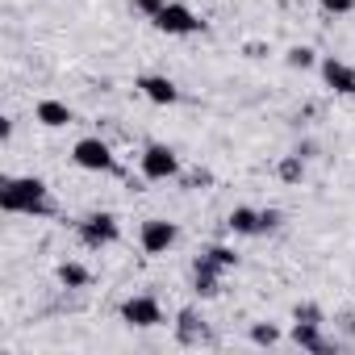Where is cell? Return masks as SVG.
Segmentation results:
<instances>
[{"label": "cell", "instance_id": "obj_1", "mask_svg": "<svg viewBox=\"0 0 355 355\" xmlns=\"http://www.w3.org/2000/svg\"><path fill=\"white\" fill-rule=\"evenodd\" d=\"M0 209L26 214V218H55V197L38 175H5L0 184Z\"/></svg>", "mask_w": 355, "mask_h": 355}, {"label": "cell", "instance_id": "obj_2", "mask_svg": "<svg viewBox=\"0 0 355 355\" xmlns=\"http://www.w3.org/2000/svg\"><path fill=\"white\" fill-rule=\"evenodd\" d=\"M138 171H142V180H150V184L175 180V175H180V155H175L167 142H150L138 155Z\"/></svg>", "mask_w": 355, "mask_h": 355}, {"label": "cell", "instance_id": "obj_3", "mask_svg": "<svg viewBox=\"0 0 355 355\" xmlns=\"http://www.w3.org/2000/svg\"><path fill=\"white\" fill-rule=\"evenodd\" d=\"M71 163H76L80 171H96V175H117V171H121L117 159H113V146H109L105 138H80V142L71 146Z\"/></svg>", "mask_w": 355, "mask_h": 355}, {"label": "cell", "instance_id": "obj_4", "mask_svg": "<svg viewBox=\"0 0 355 355\" xmlns=\"http://www.w3.org/2000/svg\"><path fill=\"white\" fill-rule=\"evenodd\" d=\"M76 234H80V243L84 247H92V251H101V247H113L117 239H121V222L113 218V214H88V218H80L76 222Z\"/></svg>", "mask_w": 355, "mask_h": 355}, {"label": "cell", "instance_id": "obj_5", "mask_svg": "<svg viewBox=\"0 0 355 355\" xmlns=\"http://www.w3.org/2000/svg\"><path fill=\"white\" fill-rule=\"evenodd\" d=\"M159 34H167V38H189V34H201L205 30V21L189 9V5H175V0H167L163 5V13L150 21Z\"/></svg>", "mask_w": 355, "mask_h": 355}, {"label": "cell", "instance_id": "obj_6", "mask_svg": "<svg viewBox=\"0 0 355 355\" xmlns=\"http://www.w3.org/2000/svg\"><path fill=\"white\" fill-rule=\"evenodd\" d=\"M175 243H180V230H175V222H167V218H146L138 226V247L146 255H167Z\"/></svg>", "mask_w": 355, "mask_h": 355}, {"label": "cell", "instance_id": "obj_7", "mask_svg": "<svg viewBox=\"0 0 355 355\" xmlns=\"http://www.w3.org/2000/svg\"><path fill=\"white\" fill-rule=\"evenodd\" d=\"M121 322L138 326V330H150V326H163L167 318H163V305L150 293H142V297H125L121 301Z\"/></svg>", "mask_w": 355, "mask_h": 355}, {"label": "cell", "instance_id": "obj_8", "mask_svg": "<svg viewBox=\"0 0 355 355\" xmlns=\"http://www.w3.org/2000/svg\"><path fill=\"white\" fill-rule=\"evenodd\" d=\"M318 71H322V80H326V88L330 92H338V96H355V67L351 63H343V59H322L318 63Z\"/></svg>", "mask_w": 355, "mask_h": 355}, {"label": "cell", "instance_id": "obj_9", "mask_svg": "<svg viewBox=\"0 0 355 355\" xmlns=\"http://www.w3.org/2000/svg\"><path fill=\"white\" fill-rule=\"evenodd\" d=\"M34 121H38V125H46V130H63V125H71V121H76V109H71L67 101L46 96V101H38V105H34Z\"/></svg>", "mask_w": 355, "mask_h": 355}, {"label": "cell", "instance_id": "obj_10", "mask_svg": "<svg viewBox=\"0 0 355 355\" xmlns=\"http://www.w3.org/2000/svg\"><path fill=\"white\" fill-rule=\"evenodd\" d=\"M150 105H175L180 101V88H175V80H167V76H138V84H134Z\"/></svg>", "mask_w": 355, "mask_h": 355}, {"label": "cell", "instance_id": "obj_11", "mask_svg": "<svg viewBox=\"0 0 355 355\" xmlns=\"http://www.w3.org/2000/svg\"><path fill=\"white\" fill-rule=\"evenodd\" d=\"M193 293L197 297H218L222 293V268L214 259H205V255L193 263Z\"/></svg>", "mask_w": 355, "mask_h": 355}, {"label": "cell", "instance_id": "obj_12", "mask_svg": "<svg viewBox=\"0 0 355 355\" xmlns=\"http://www.w3.org/2000/svg\"><path fill=\"white\" fill-rule=\"evenodd\" d=\"M293 343H297L301 351H313V355L334 351V343L322 334V322H293Z\"/></svg>", "mask_w": 355, "mask_h": 355}, {"label": "cell", "instance_id": "obj_13", "mask_svg": "<svg viewBox=\"0 0 355 355\" xmlns=\"http://www.w3.org/2000/svg\"><path fill=\"white\" fill-rule=\"evenodd\" d=\"M226 226H230L234 234H243V239L263 234V230H259V209H251V205H234V209H230V218H226Z\"/></svg>", "mask_w": 355, "mask_h": 355}, {"label": "cell", "instance_id": "obj_14", "mask_svg": "<svg viewBox=\"0 0 355 355\" xmlns=\"http://www.w3.org/2000/svg\"><path fill=\"white\" fill-rule=\"evenodd\" d=\"M175 334H180V343H201L205 338V318L193 305L180 309V313H175Z\"/></svg>", "mask_w": 355, "mask_h": 355}, {"label": "cell", "instance_id": "obj_15", "mask_svg": "<svg viewBox=\"0 0 355 355\" xmlns=\"http://www.w3.org/2000/svg\"><path fill=\"white\" fill-rule=\"evenodd\" d=\"M55 276H59V284H63V288H71V293H80V288H88V284H92V272H88L84 263H76V259H63V263L55 268Z\"/></svg>", "mask_w": 355, "mask_h": 355}, {"label": "cell", "instance_id": "obj_16", "mask_svg": "<svg viewBox=\"0 0 355 355\" xmlns=\"http://www.w3.org/2000/svg\"><path fill=\"white\" fill-rule=\"evenodd\" d=\"M276 175H280L284 184H301V180H305V159H301V150H297V155H284L280 167H276Z\"/></svg>", "mask_w": 355, "mask_h": 355}, {"label": "cell", "instance_id": "obj_17", "mask_svg": "<svg viewBox=\"0 0 355 355\" xmlns=\"http://www.w3.org/2000/svg\"><path fill=\"white\" fill-rule=\"evenodd\" d=\"M205 259H214L222 272H230V268H239V255H234V247H226V243H214V247H205L201 251Z\"/></svg>", "mask_w": 355, "mask_h": 355}, {"label": "cell", "instance_id": "obj_18", "mask_svg": "<svg viewBox=\"0 0 355 355\" xmlns=\"http://www.w3.org/2000/svg\"><path fill=\"white\" fill-rule=\"evenodd\" d=\"M284 63H288V67H301V71H309V67H318V55H313V46H288Z\"/></svg>", "mask_w": 355, "mask_h": 355}, {"label": "cell", "instance_id": "obj_19", "mask_svg": "<svg viewBox=\"0 0 355 355\" xmlns=\"http://www.w3.org/2000/svg\"><path fill=\"white\" fill-rule=\"evenodd\" d=\"M251 343H255V347H276V343H280V326L255 322V326H251Z\"/></svg>", "mask_w": 355, "mask_h": 355}, {"label": "cell", "instance_id": "obj_20", "mask_svg": "<svg viewBox=\"0 0 355 355\" xmlns=\"http://www.w3.org/2000/svg\"><path fill=\"white\" fill-rule=\"evenodd\" d=\"M318 9L330 17H347V13H355V0H318Z\"/></svg>", "mask_w": 355, "mask_h": 355}, {"label": "cell", "instance_id": "obj_21", "mask_svg": "<svg viewBox=\"0 0 355 355\" xmlns=\"http://www.w3.org/2000/svg\"><path fill=\"white\" fill-rule=\"evenodd\" d=\"M163 5H167V0H134V13H142L146 21H155L163 13Z\"/></svg>", "mask_w": 355, "mask_h": 355}, {"label": "cell", "instance_id": "obj_22", "mask_svg": "<svg viewBox=\"0 0 355 355\" xmlns=\"http://www.w3.org/2000/svg\"><path fill=\"white\" fill-rule=\"evenodd\" d=\"M293 322H326V313H322L318 305H309V301H305V305H297V309H293Z\"/></svg>", "mask_w": 355, "mask_h": 355}, {"label": "cell", "instance_id": "obj_23", "mask_svg": "<svg viewBox=\"0 0 355 355\" xmlns=\"http://www.w3.org/2000/svg\"><path fill=\"white\" fill-rule=\"evenodd\" d=\"M280 222H284L280 209H259V230H263V234H268V230H280Z\"/></svg>", "mask_w": 355, "mask_h": 355}]
</instances>
